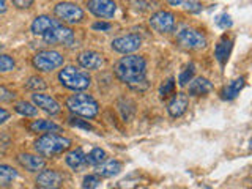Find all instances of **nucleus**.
Here are the masks:
<instances>
[{"instance_id": "obj_1", "label": "nucleus", "mask_w": 252, "mask_h": 189, "mask_svg": "<svg viewBox=\"0 0 252 189\" xmlns=\"http://www.w3.org/2000/svg\"><path fill=\"white\" fill-rule=\"evenodd\" d=\"M145 69L147 63L144 57L126 55V57L118 60V63L115 65V74L122 82L128 84L134 90H144L147 89Z\"/></svg>"}, {"instance_id": "obj_2", "label": "nucleus", "mask_w": 252, "mask_h": 189, "mask_svg": "<svg viewBox=\"0 0 252 189\" xmlns=\"http://www.w3.org/2000/svg\"><path fill=\"white\" fill-rule=\"evenodd\" d=\"M71 147V140L59 136V134H44V136L38 137L35 140V150L39 156L52 158L63 153L65 150Z\"/></svg>"}, {"instance_id": "obj_3", "label": "nucleus", "mask_w": 252, "mask_h": 189, "mask_svg": "<svg viewBox=\"0 0 252 189\" xmlns=\"http://www.w3.org/2000/svg\"><path fill=\"white\" fill-rule=\"evenodd\" d=\"M59 79L63 87H66V89L74 90V92L87 90L92 84L89 73H85V71L79 69L76 66H65L60 71Z\"/></svg>"}, {"instance_id": "obj_4", "label": "nucleus", "mask_w": 252, "mask_h": 189, "mask_svg": "<svg viewBox=\"0 0 252 189\" xmlns=\"http://www.w3.org/2000/svg\"><path fill=\"white\" fill-rule=\"evenodd\" d=\"M66 106L73 114L82 115L87 118H93L99 110L96 99H94L93 96H90V94H85V93L71 94V96L66 99Z\"/></svg>"}, {"instance_id": "obj_5", "label": "nucleus", "mask_w": 252, "mask_h": 189, "mask_svg": "<svg viewBox=\"0 0 252 189\" xmlns=\"http://www.w3.org/2000/svg\"><path fill=\"white\" fill-rule=\"evenodd\" d=\"M62 65H63V55L57 51H51V49L39 51L33 57V66L39 71H44V73L57 69Z\"/></svg>"}, {"instance_id": "obj_6", "label": "nucleus", "mask_w": 252, "mask_h": 189, "mask_svg": "<svg viewBox=\"0 0 252 189\" xmlns=\"http://www.w3.org/2000/svg\"><path fill=\"white\" fill-rule=\"evenodd\" d=\"M178 43L186 47V49H202V47L207 46V38L202 33V32L195 30V29H183L178 32L177 35Z\"/></svg>"}, {"instance_id": "obj_7", "label": "nucleus", "mask_w": 252, "mask_h": 189, "mask_svg": "<svg viewBox=\"0 0 252 189\" xmlns=\"http://www.w3.org/2000/svg\"><path fill=\"white\" fill-rule=\"evenodd\" d=\"M55 14H57L62 21H65L68 24H77L84 19L82 8L76 3H69V2H63V3L55 5Z\"/></svg>"}, {"instance_id": "obj_8", "label": "nucleus", "mask_w": 252, "mask_h": 189, "mask_svg": "<svg viewBox=\"0 0 252 189\" xmlns=\"http://www.w3.org/2000/svg\"><path fill=\"white\" fill-rule=\"evenodd\" d=\"M47 43H54V44H62V46H71L74 43V33L69 27L62 26L59 22L52 30H49L47 33L43 36Z\"/></svg>"}, {"instance_id": "obj_9", "label": "nucleus", "mask_w": 252, "mask_h": 189, "mask_svg": "<svg viewBox=\"0 0 252 189\" xmlns=\"http://www.w3.org/2000/svg\"><path fill=\"white\" fill-rule=\"evenodd\" d=\"M142 44V38L136 33H129L125 36H118L112 41V49L120 54H129L137 51Z\"/></svg>"}, {"instance_id": "obj_10", "label": "nucleus", "mask_w": 252, "mask_h": 189, "mask_svg": "<svg viewBox=\"0 0 252 189\" xmlns=\"http://www.w3.org/2000/svg\"><path fill=\"white\" fill-rule=\"evenodd\" d=\"M150 26L159 33H169L175 27V16L169 11H158L150 18Z\"/></svg>"}, {"instance_id": "obj_11", "label": "nucleus", "mask_w": 252, "mask_h": 189, "mask_svg": "<svg viewBox=\"0 0 252 189\" xmlns=\"http://www.w3.org/2000/svg\"><path fill=\"white\" fill-rule=\"evenodd\" d=\"M63 183V175L59 170L46 169L36 177V186L43 189H59Z\"/></svg>"}, {"instance_id": "obj_12", "label": "nucleus", "mask_w": 252, "mask_h": 189, "mask_svg": "<svg viewBox=\"0 0 252 189\" xmlns=\"http://www.w3.org/2000/svg\"><path fill=\"white\" fill-rule=\"evenodd\" d=\"M87 6L98 18H112L117 10V5L114 2H109V0H92L87 3Z\"/></svg>"}, {"instance_id": "obj_13", "label": "nucleus", "mask_w": 252, "mask_h": 189, "mask_svg": "<svg viewBox=\"0 0 252 189\" xmlns=\"http://www.w3.org/2000/svg\"><path fill=\"white\" fill-rule=\"evenodd\" d=\"M79 65L84 66L85 69H99L102 65H104V59L99 52L94 51H84L79 54L77 57Z\"/></svg>"}, {"instance_id": "obj_14", "label": "nucleus", "mask_w": 252, "mask_h": 189, "mask_svg": "<svg viewBox=\"0 0 252 189\" xmlns=\"http://www.w3.org/2000/svg\"><path fill=\"white\" fill-rule=\"evenodd\" d=\"M32 99H33V102H35L38 107H41L43 110H46L47 114L55 115V114L60 112V104L52 96H49V94L35 93L33 96H32Z\"/></svg>"}, {"instance_id": "obj_15", "label": "nucleus", "mask_w": 252, "mask_h": 189, "mask_svg": "<svg viewBox=\"0 0 252 189\" xmlns=\"http://www.w3.org/2000/svg\"><path fill=\"white\" fill-rule=\"evenodd\" d=\"M57 24H59V21L51 18V16H46V14L38 16V18L32 22V32L38 36H44L47 32L52 30Z\"/></svg>"}, {"instance_id": "obj_16", "label": "nucleus", "mask_w": 252, "mask_h": 189, "mask_svg": "<svg viewBox=\"0 0 252 189\" xmlns=\"http://www.w3.org/2000/svg\"><path fill=\"white\" fill-rule=\"evenodd\" d=\"M18 162L29 172H38V170H41L44 167L43 158H39L38 155H30V153L18 155Z\"/></svg>"}, {"instance_id": "obj_17", "label": "nucleus", "mask_w": 252, "mask_h": 189, "mask_svg": "<svg viewBox=\"0 0 252 189\" xmlns=\"http://www.w3.org/2000/svg\"><path fill=\"white\" fill-rule=\"evenodd\" d=\"M188 102H189L188 94H185V93H177L175 96L172 98V101L169 102V107H167L169 114L172 117H175V118L177 117H181V115L186 112Z\"/></svg>"}, {"instance_id": "obj_18", "label": "nucleus", "mask_w": 252, "mask_h": 189, "mask_svg": "<svg viewBox=\"0 0 252 189\" xmlns=\"http://www.w3.org/2000/svg\"><path fill=\"white\" fill-rule=\"evenodd\" d=\"M213 90V84L205 77H197L189 84V94L191 96H202Z\"/></svg>"}, {"instance_id": "obj_19", "label": "nucleus", "mask_w": 252, "mask_h": 189, "mask_svg": "<svg viewBox=\"0 0 252 189\" xmlns=\"http://www.w3.org/2000/svg\"><path fill=\"white\" fill-rule=\"evenodd\" d=\"M65 161L73 170H79L87 165V158H85V153L82 152V148L71 150V152L66 155Z\"/></svg>"}, {"instance_id": "obj_20", "label": "nucleus", "mask_w": 252, "mask_h": 189, "mask_svg": "<svg viewBox=\"0 0 252 189\" xmlns=\"http://www.w3.org/2000/svg\"><path fill=\"white\" fill-rule=\"evenodd\" d=\"M230 52H232V39L222 38L218 43L216 49H215V55H216V59H218V62L220 63V65H225V62L228 60V55H230Z\"/></svg>"}, {"instance_id": "obj_21", "label": "nucleus", "mask_w": 252, "mask_h": 189, "mask_svg": "<svg viewBox=\"0 0 252 189\" xmlns=\"http://www.w3.org/2000/svg\"><path fill=\"white\" fill-rule=\"evenodd\" d=\"M122 162L117 161V159H109V161H104L99 167H98V173L101 177H115L117 173L122 172Z\"/></svg>"}, {"instance_id": "obj_22", "label": "nucleus", "mask_w": 252, "mask_h": 189, "mask_svg": "<svg viewBox=\"0 0 252 189\" xmlns=\"http://www.w3.org/2000/svg\"><path fill=\"white\" fill-rule=\"evenodd\" d=\"M30 131H33V132H59L60 126L51 120H35L30 125Z\"/></svg>"}, {"instance_id": "obj_23", "label": "nucleus", "mask_w": 252, "mask_h": 189, "mask_svg": "<svg viewBox=\"0 0 252 189\" xmlns=\"http://www.w3.org/2000/svg\"><path fill=\"white\" fill-rule=\"evenodd\" d=\"M244 87V77H240V79H235L227 87H224L222 90V98L224 99H233L236 94L241 92V89Z\"/></svg>"}, {"instance_id": "obj_24", "label": "nucleus", "mask_w": 252, "mask_h": 189, "mask_svg": "<svg viewBox=\"0 0 252 189\" xmlns=\"http://www.w3.org/2000/svg\"><path fill=\"white\" fill-rule=\"evenodd\" d=\"M18 178V170H14L11 165L0 164V185L8 186Z\"/></svg>"}, {"instance_id": "obj_25", "label": "nucleus", "mask_w": 252, "mask_h": 189, "mask_svg": "<svg viewBox=\"0 0 252 189\" xmlns=\"http://www.w3.org/2000/svg\"><path fill=\"white\" fill-rule=\"evenodd\" d=\"M87 158V164H92V165H101L102 162L106 161V152L104 150H101V148H93L92 152L89 155H85Z\"/></svg>"}, {"instance_id": "obj_26", "label": "nucleus", "mask_w": 252, "mask_h": 189, "mask_svg": "<svg viewBox=\"0 0 252 189\" xmlns=\"http://www.w3.org/2000/svg\"><path fill=\"white\" fill-rule=\"evenodd\" d=\"M16 112H19L21 115L24 117H35L38 114V109L33 106V104H30V102L27 101H19V102H16Z\"/></svg>"}, {"instance_id": "obj_27", "label": "nucleus", "mask_w": 252, "mask_h": 189, "mask_svg": "<svg viewBox=\"0 0 252 189\" xmlns=\"http://www.w3.org/2000/svg\"><path fill=\"white\" fill-rule=\"evenodd\" d=\"M14 60L6 54H0V73H8V71L14 69Z\"/></svg>"}, {"instance_id": "obj_28", "label": "nucleus", "mask_w": 252, "mask_h": 189, "mask_svg": "<svg viewBox=\"0 0 252 189\" xmlns=\"http://www.w3.org/2000/svg\"><path fill=\"white\" fill-rule=\"evenodd\" d=\"M26 87L27 89H30V90H44L46 89V82H44V79H41V77H38V76H33V77H30L29 81H27V84H26Z\"/></svg>"}, {"instance_id": "obj_29", "label": "nucleus", "mask_w": 252, "mask_h": 189, "mask_svg": "<svg viewBox=\"0 0 252 189\" xmlns=\"http://www.w3.org/2000/svg\"><path fill=\"white\" fill-rule=\"evenodd\" d=\"M101 183V178L98 175H87L82 181V188L84 189H94L98 188Z\"/></svg>"}, {"instance_id": "obj_30", "label": "nucleus", "mask_w": 252, "mask_h": 189, "mask_svg": "<svg viewBox=\"0 0 252 189\" xmlns=\"http://www.w3.org/2000/svg\"><path fill=\"white\" fill-rule=\"evenodd\" d=\"M173 89H175V81H173V79H169V81L164 82L159 89L161 98H167L170 93H173Z\"/></svg>"}, {"instance_id": "obj_31", "label": "nucleus", "mask_w": 252, "mask_h": 189, "mask_svg": "<svg viewBox=\"0 0 252 189\" xmlns=\"http://www.w3.org/2000/svg\"><path fill=\"white\" fill-rule=\"evenodd\" d=\"M170 5H183L185 10H189V11H192V13H197V11H200L202 10V3L199 2H170Z\"/></svg>"}, {"instance_id": "obj_32", "label": "nucleus", "mask_w": 252, "mask_h": 189, "mask_svg": "<svg viewBox=\"0 0 252 189\" xmlns=\"http://www.w3.org/2000/svg\"><path fill=\"white\" fill-rule=\"evenodd\" d=\"M192 76H194V65L191 63V65H189V66L183 71V73L180 74V79H178L180 85H186V84L192 79Z\"/></svg>"}, {"instance_id": "obj_33", "label": "nucleus", "mask_w": 252, "mask_h": 189, "mask_svg": "<svg viewBox=\"0 0 252 189\" xmlns=\"http://www.w3.org/2000/svg\"><path fill=\"white\" fill-rule=\"evenodd\" d=\"M216 24L220 29H228V27H232V19L228 14H220L216 18Z\"/></svg>"}, {"instance_id": "obj_34", "label": "nucleus", "mask_w": 252, "mask_h": 189, "mask_svg": "<svg viewBox=\"0 0 252 189\" xmlns=\"http://www.w3.org/2000/svg\"><path fill=\"white\" fill-rule=\"evenodd\" d=\"M69 123L73 125V126H76V128H82V129H87V131H92L93 129V126L90 123H87L84 120H79V118H71Z\"/></svg>"}, {"instance_id": "obj_35", "label": "nucleus", "mask_w": 252, "mask_h": 189, "mask_svg": "<svg viewBox=\"0 0 252 189\" xmlns=\"http://www.w3.org/2000/svg\"><path fill=\"white\" fill-rule=\"evenodd\" d=\"M13 99H14V92L0 85V101H13Z\"/></svg>"}, {"instance_id": "obj_36", "label": "nucleus", "mask_w": 252, "mask_h": 189, "mask_svg": "<svg viewBox=\"0 0 252 189\" xmlns=\"http://www.w3.org/2000/svg\"><path fill=\"white\" fill-rule=\"evenodd\" d=\"M93 29L94 30H109L110 29V24L109 22H94L93 24Z\"/></svg>"}, {"instance_id": "obj_37", "label": "nucleus", "mask_w": 252, "mask_h": 189, "mask_svg": "<svg viewBox=\"0 0 252 189\" xmlns=\"http://www.w3.org/2000/svg\"><path fill=\"white\" fill-rule=\"evenodd\" d=\"M8 117H10V114H8V110H5L3 107H0V125H2L3 122L8 120Z\"/></svg>"}, {"instance_id": "obj_38", "label": "nucleus", "mask_w": 252, "mask_h": 189, "mask_svg": "<svg viewBox=\"0 0 252 189\" xmlns=\"http://www.w3.org/2000/svg\"><path fill=\"white\" fill-rule=\"evenodd\" d=\"M16 6H19V8H27V6H30L33 2H30V0H27V2H21V0H14L13 2Z\"/></svg>"}, {"instance_id": "obj_39", "label": "nucleus", "mask_w": 252, "mask_h": 189, "mask_svg": "<svg viewBox=\"0 0 252 189\" xmlns=\"http://www.w3.org/2000/svg\"><path fill=\"white\" fill-rule=\"evenodd\" d=\"M6 10V3L5 2H2V0H0V13H3Z\"/></svg>"}, {"instance_id": "obj_40", "label": "nucleus", "mask_w": 252, "mask_h": 189, "mask_svg": "<svg viewBox=\"0 0 252 189\" xmlns=\"http://www.w3.org/2000/svg\"><path fill=\"white\" fill-rule=\"evenodd\" d=\"M0 47H2V46H0Z\"/></svg>"}]
</instances>
